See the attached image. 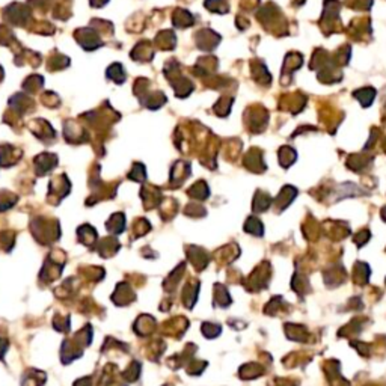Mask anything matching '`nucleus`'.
Wrapping results in <instances>:
<instances>
[]
</instances>
